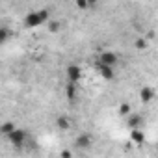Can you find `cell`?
I'll return each instance as SVG.
<instances>
[{
	"label": "cell",
	"instance_id": "7c38bea8",
	"mask_svg": "<svg viewBox=\"0 0 158 158\" xmlns=\"http://www.w3.org/2000/svg\"><path fill=\"white\" fill-rule=\"evenodd\" d=\"M74 93H76L74 84H69V86H67V97H69V99H74Z\"/></svg>",
	"mask_w": 158,
	"mask_h": 158
},
{
	"label": "cell",
	"instance_id": "5b68a950",
	"mask_svg": "<svg viewBox=\"0 0 158 158\" xmlns=\"http://www.w3.org/2000/svg\"><path fill=\"white\" fill-rule=\"evenodd\" d=\"M76 145H78V147H80V149H88V147L91 145V138H89L88 134H82L80 138H78V139H76Z\"/></svg>",
	"mask_w": 158,
	"mask_h": 158
},
{
	"label": "cell",
	"instance_id": "8992f818",
	"mask_svg": "<svg viewBox=\"0 0 158 158\" xmlns=\"http://www.w3.org/2000/svg\"><path fill=\"white\" fill-rule=\"evenodd\" d=\"M99 71H101L102 78H106V80L114 78V67H102V65H99Z\"/></svg>",
	"mask_w": 158,
	"mask_h": 158
},
{
	"label": "cell",
	"instance_id": "ba28073f",
	"mask_svg": "<svg viewBox=\"0 0 158 158\" xmlns=\"http://www.w3.org/2000/svg\"><path fill=\"white\" fill-rule=\"evenodd\" d=\"M58 127H60V128H63V130H67V128L71 127V123H69V119H67V117H63V115H61V117H58Z\"/></svg>",
	"mask_w": 158,
	"mask_h": 158
},
{
	"label": "cell",
	"instance_id": "8fae6325",
	"mask_svg": "<svg viewBox=\"0 0 158 158\" xmlns=\"http://www.w3.org/2000/svg\"><path fill=\"white\" fill-rule=\"evenodd\" d=\"M8 37H10V32H8L6 28H0V45H2Z\"/></svg>",
	"mask_w": 158,
	"mask_h": 158
},
{
	"label": "cell",
	"instance_id": "52a82bcc",
	"mask_svg": "<svg viewBox=\"0 0 158 158\" xmlns=\"http://www.w3.org/2000/svg\"><path fill=\"white\" fill-rule=\"evenodd\" d=\"M15 130V125L13 123H4L2 127H0V134L2 136H8V134H11Z\"/></svg>",
	"mask_w": 158,
	"mask_h": 158
},
{
	"label": "cell",
	"instance_id": "4fadbf2b",
	"mask_svg": "<svg viewBox=\"0 0 158 158\" xmlns=\"http://www.w3.org/2000/svg\"><path fill=\"white\" fill-rule=\"evenodd\" d=\"M127 112H130V108H128L127 104H123V106H121V114H127Z\"/></svg>",
	"mask_w": 158,
	"mask_h": 158
},
{
	"label": "cell",
	"instance_id": "7a4b0ae2",
	"mask_svg": "<svg viewBox=\"0 0 158 158\" xmlns=\"http://www.w3.org/2000/svg\"><path fill=\"white\" fill-rule=\"evenodd\" d=\"M47 11H35V13H30L28 17H26V26H30V28H35V26H39V24H43L45 21H47Z\"/></svg>",
	"mask_w": 158,
	"mask_h": 158
},
{
	"label": "cell",
	"instance_id": "277c9868",
	"mask_svg": "<svg viewBox=\"0 0 158 158\" xmlns=\"http://www.w3.org/2000/svg\"><path fill=\"white\" fill-rule=\"evenodd\" d=\"M115 60H117V56L114 52H102L99 56V65H102V67H114Z\"/></svg>",
	"mask_w": 158,
	"mask_h": 158
},
{
	"label": "cell",
	"instance_id": "3957f363",
	"mask_svg": "<svg viewBox=\"0 0 158 158\" xmlns=\"http://www.w3.org/2000/svg\"><path fill=\"white\" fill-rule=\"evenodd\" d=\"M67 78H69V84H76V82L82 78L80 67H78V65H69V67H67Z\"/></svg>",
	"mask_w": 158,
	"mask_h": 158
},
{
	"label": "cell",
	"instance_id": "5bb4252c",
	"mask_svg": "<svg viewBox=\"0 0 158 158\" xmlns=\"http://www.w3.org/2000/svg\"><path fill=\"white\" fill-rule=\"evenodd\" d=\"M61 158H71V152H69V151H63V152H61Z\"/></svg>",
	"mask_w": 158,
	"mask_h": 158
},
{
	"label": "cell",
	"instance_id": "30bf717a",
	"mask_svg": "<svg viewBox=\"0 0 158 158\" xmlns=\"http://www.w3.org/2000/svg\"><path fill=\"white\" fill-rule=\"evenodd\" d=\"M132 139H134L136 143H141V141H143V134H141L139 130H132Z\"/></svg>",
	"mask_w": 158,
	"mask_h": 158
},
{
	"label": "cell",
	"instance_id": "9c48e42d",
	"mask_svg": "<svg viewBox=\"0 0 158 158\" xmlns=\"http://www.w3.org/2000/svg\"><path fill=\"white\" fill-rule=\"evenodd\" d=\"M141 99H143V101H151V99H152V89H151V88L143 89V91H141Z\"/></svg>",
	"mask_w": 158,
	"mask_h": 158
},
{
	"label": "cell",
	"instance_id": "6da1fadb",
	"mask_svg": "<svg viewBox=\"0 0 158 158\" xmlns=\"http://www.w3.org/2000/svg\"><path fill=\"white\" fill-rule=\"evenodd\" d=\"M6 138L10 139V143H11L13 147H17V149H19V147H23V145H24V141H26V132H24V130H21V128H15V130H13L11 134H8Z\"/></svg>",
	"mask_w": 158,
	"mask_h": 158
}]
</instances>
